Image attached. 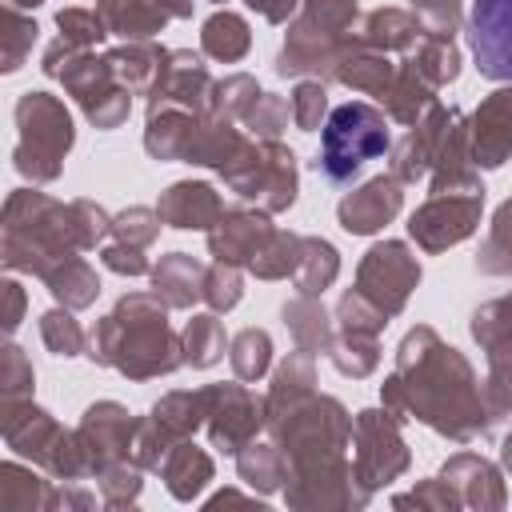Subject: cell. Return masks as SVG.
Segmentation results:
<instances>
[{
  "instance_id": "1",
  "label": "cell",
  "mask_w": 512,
  "mask_h": 512,
  "mask_svg": "<svg viewBox=\"0 0 512 512\" xmlns=\"http://www.w3.org/2000/svg\"><path fill=\"white\" fill-rule=\"evenodd\" d=\"M384 408L396 412L400 420H424L440 436L452 440H472L484 436L488 424L496 420L472 364L448 348L432 328H412L400 340L396 372L380 388Z\"/></svg>"
},
{
  "instance_id": "2",
  "label": "cell",
  "mask_w": 512,
  "mask_h": 512,
  "mask_svg": "<svg viewBox=\"0 0 512 512\" xmlns=\"http://www.w3.org/2000/svg\"><path fill=\"white\" fill-rule=\"evenodd\" d=\"M164 300L152 292L124 296L92 332L88 356L96 364H108L132 380L164 376L184 364V344L164 320Z\"/></svg>"
},
{
  "instance_id": "3",
  "label": "cell",
  "mask_w": 512,
  "mask_h": 512,
  "mask_svg": "<svg viewBox=\"0 0 512 512\" xmlns=\"http://www.w3.org/2000/svg\"><path fill=\"white\" fill-rule=\"evenodd\" d=\"M84 240L72 204H56L44 192H12L4 208V264L12 272L48 276L60 260L80 256Z\"/></svg>"
},
{
  "instance_id": "4",
  "label": "cell",
  "mask_w": 512,
  "mask_h": 512,
  "mask_svg": "<svg viewBox=\"0 0 512 512\" xmlns=\"http://www.w3.org/2000/svg\"><path fill=\"white\" fill-rule=\"evenodd\" d=\"M356 24V0H304L300 16L288 24V40L276 56L280 76H308L336 68L340 48L352 40Z\"/></svg>"
},
{
  "instance_id": "5",
  "label": "cell",
  "mask_w": 512,
  "mask_h": 512,
  "mask_svg": "<svg viewBox=\"0 0 512 512\" xmlns=\"http://www.w3.org/2000/svg\"><path fill=\"white\" fill-rule=\"evenodd\" d=\"M388 148H392L388 116L380 108L364 104V100H348V104L332 108L328 120H324L316 168L324 172V180L348 184L368 160L384 156Z\"/></svg>"
},
{
  "instance_id": "6",
  "label": "cell",
  "mask_w": 512,
  "mask_h": 512,
  "mask_svg": "<svg viewBox=\"0 0 512 512\" xmlns=\"http://www.w3.org/2000/svg\"><path fill=\"white\" fill-rule=\"evenodd\" d=\"M16 128L20 144L12 152L16 172L32 184H48L60 176V164L72 148V116L48 92H24L16 100Z\"/></svg>"
},
{
  "instance_id": "7",
  "label": "cell",
  "mask_w": 512,
  "mask_h": 512,
  "mask_svg": "<svg viewBox=\"0 0 512 512\" xmlns=\"http://www.w3.org/2000/svg\"><path fill=\"white\" fill-rule=\"evenodd\" d=\"M44 72L48 76H60L64 88L76 96V104L84 108V116L96 124V128H120L128 120V108H132V92L116 80L108 56H88V52H76L68 44H52L44 52Z\"/></svg>"
},
{
  "instance_id": "8",
  "label": "cell",
  "mask_w": 512,
  "mask_h": 512,
  "mask_svg": "<svg viewBox=\"0 0 512 512\" xmlns=\"http://www.w3.org/2000/svg\"><path fill=\"white\" fill-rule=\"evenodd\" d=\"M220 176L236 196L256 200L264 212H284L296 200V156L280 140H244Z\"/></svg>"
},
{
  "instance_id": "9",
  "label": "cell",
  "mask_w": 512,
  "mask_h": 512,
  "mask_svg": "<svg viewBox=\"0 0 512 512\" xmlns=\"http://www.w3.org/2000/svg\"><path fill=\"white\" fill-rule=\"evenodd\" d=\"M4 440L8 448H16L20 456H32L40 468H48L60 480H76L88 472L76 432H64L44 408H32L24 400L4 404Z\"/></svg>"
},
{
  "instance_id": "10",
  "label": "cell",
  "mask_w": 512,
  "mask_h": 512,
  "mask_svg": "<svg viewBox=\"0 0 512 512\" xmlns=\"http://www.w3.org/2000/svg\"><path fill=\"white\" fill-rule=\"evenodd\" d=\"M352 476L372 492L408 468V448L400 440V416L388 408H368L352 420Z\"/></svg>"
},
{
  "instance_id": "11",
  "label": "cell",
  "mask_w": 512,
  "mask_h": 512,
  "mask_svg": "<svg viewBox=\"0 0 512 512\" xmlns=\"http://www.w3.org/2000/svg\"><path fill=\"white\" fill-rule=\"evenodd\" d=\"M416 284H420V260L400 240L372 244L356 268V292L368 304H376L384 316H396L408 304Z\"/></svg>"
},
{
  "instance_id": "12",
  "label": "cell",
  "mask_w": 512,
  "mask_h": 512,
  "mask_svg": "<svg viewBox=\"0 0 512 512\" xmlns=\"http://www.w3.org/2000/svg\"><path fill=\"white\" fill-rule=\"evenodd\" d=\"M480 208H484V188H472V192H432V200L412 212L408 232H412V240L424 252H444V248H452V244H460L464 236L476 232Z\"/></svg>"
},
{
  "instance_id": "13",
  "label": "cell",
  "mask_w": 512,
  "mask_h": 512,
  "mask_svg": "<svg viewBox=\"0 0 512 512\" xmlns=\"http://www.w3.org/2000/svg\"><path fill=\"white\" fill-rule=\"evenodd\" d=\"M212 84H216V80L208 76V68L200 64V56H192V52H184V48L164 52V64H160V72H156V80H152V88H148V116L172 112V108L204 116V112H208Z\"/></svg>"
},
{
  "instance_id": "14",
  "label": "cell",
  "mask_w": 512,
  "mask_h": 512,
  "mask_svg": "<svg viewBox=\"0 0 512 512\" xmlns=\"http://www.w3.org/2000/svg\"><path fill=\"white\" fill-rule=\"evenodd\" d=\"M76 444L84 456L88 472H108L112 464H124L132 456L136 444V420H128V412L112 400L92 404L76 428Z\"/></svg>"
},
{
  "instance_id": "15",
  "label": "cell",
  "mask_w": 512,
  "mask_h": 512,
  "mask_svg": "<svg viewBox=\"0 0 512 512\" xmlns=\"http://www.w3.org/2000/svg\"><path fill=\"white\" fill-rule=\"evenodd\" d=\"M468 48L480 76L512 80V0H472Z\"/></svg>"
},
{
  "instance_id": "16",
  "label": "cell",
  "mask_w": 512,
  "mask_h": 512,
  "mask_svg": "<svg viewBox=\"0 0 512 512\" xmlns=\"http://www.w3.org/2000/svg\"><path fill=\"white\" fill-rule=\"evenodd\" d=\"M208 436L220 452H240L256 428L264 424V404H256V396L244 384H212L208 388Z\"/></svg>"
},
{
  "instance_id": "17",
  "label": "cell",
  "mask_w": 512,
  "mask_h": 512,
  "mask_svg": "<svg viewBox=\"0 0 512 512\" xmlns=\"http://www.w3.org/2000/svg\"><path fill=\"white\" fill-rule=\"evenodd\" d=\"M400 204H404V184L392 172H384V176H372L368 184H360L356 192H348L340 200L336 216H340V228L344 232L372 236V232H380L400 212Z\"/></svg>"
},
{
  "instance_id": "18",
  "label": "cell",
  "mask_w": 512,
  "mask_h": 512,
  "mask_svg": "<svg viewBox=\"0 0 512 512\" xmlns=\"http://www.w3.org/2000/svg\"><path fill=\"white\" fill-rule=\"evenodd\" d=\"M452 112L456 108H444V104H436L424 120H416L408 132H404V140L392 148V176L400 180V184H416V180H424L428 172H432V164H436V156H440V144H444V132H448V124H452Z\"/></svg>"
},
{
  "instance_id": "19",
  "label": "cell",
  "mask_w": 512,
  "mask_h": 512,
  "mask_svg": "<svg viewBox=\"0 0 512 512\" xmlns=\"http://www.w3.org/2000/svg\"><path fill=\"white\" fill-rule=\"evenodd\" d=\"M468 144H472V164L480 168H500L512 156V88L492 92L472 124H468Z\"/></svg>"
},
{
  "instance_id": "20",
  "label": "cell",
  "mask_w": 512,
  "mask_h": 512,
  "mask_svg": "<svg viewBox=\"0 0 512 512\" xmlns=\"http://www.w3.org/2000/svg\"><path fill=\"white\" fill-rule=\"evenodd\" d=\"M276 228L268 224L264 212H252V208H224V216L208 228V248L216 260H228V264H252L256 252L268 244Z\"/></svg>"
},
{
  "instance_id": "21",
  "label": "cell",
  "mask_w": 512,
  "mask_h": 512,
  "mask_svg": "<svg viewBox=\"0 0 512 512\" xmlns=\"http://www.w3.org/2000/svg\"><path fill=\"white\" fill-rule=\"evenodd\" d=\"M332 76H336L340 84L364 92V96H384V92L392 88V80H396V64L388 60V52H380V48H372L368 40L352 36V40L340 48V56H336Z\"/></svg>"
},
{
  "instance_id": "22",
  "label": "cell",
  "mask_w": 512,
  "mask_h": 512,
  "mask_svg": "<svg viewBox=\"0 0 512 512\" xmlns=\"http://www.w3.org/2000/svg\"><path fill=\"white\" fill-rule=\"evenodd\" d=\"M160 220L168 228H212L220 216H224V200L216 196L212 184H200V180H180L172 184L160 204H156Z\"/></svg>"
},
{
  "instance_id": "23",
  "label": "cell",
  "mask_w": 512,
  "mask_h": 512,
  "mask_svg": "<svg viewBox=\"0 0 512 512\" xmlns=\"http://www.w3.org/2000/svg\"><path fill=\"white\" fill-rule=\"evenodd\" d=\"M440 476L456 488L460 504H472V508H500V504H504L500 472H496L484 456H476V452H460V456H452V460L444 464Z\"/></svg>"
},
{
  "instance_id": "24",
  "label": "cell",
  "mask_w": 512,
  "mask_h": 512,
  "mask_svg": "<svg viewBox=\"0 0 512 512\" xmlns=\"http://www.w3.org/2000/svg\"><path fill=\"white\" fill-rule=\"evenodd\" d=\"M204 272L208 268L200 260H192L188 252H168L152 268V292L168 308H192L196 300H204Z\"/></svg>"
},
{
  "instance_id": "25",
  "label": "cell",
  "mask_w": 512,
  "mask_h": 512,
  "mask_svg": "<svg viewBox=\"0 0 512 512\" xmlns=\"http://www.w3.org/2000/svg\"><path fill=\"white\" fill-rule=\"evenodd\" d=\"M312 356H316V352L296 348V352H288V360L276 368L272 388H268V396H264V424H268L272 416H280L284 408H292L296 400L312 396V384H316V360H312Z\"/></svg>"
},
{
  "instance_id": "26",
  "label": "cell",
  "mask_w": 512,
  "mask_h": 512,
  "mask_svg": "<svg viewBox=\"0 0 512 512\" xmlns=\"http://www.w3.org/2000/svg\"><path fill=\"white\" fill-rule=\"evenodd\" d=\"M96 12L120 40H152L168 24L156 0H96Z\"/></svg>"
},
{
  "instance_id": "27",
  "label": "cell",
  "mask_w": 512,
  "mask_h": 512,
  "mask_svg": "<svg viewBox=\"0 0 512 512\" xmlns=\"http://www.w3.org/2000/svg\"><path fill=\"white\" fill-rule=\"evenodd\" d=\"M424 24L416 12H400V8H376L364 16L360 40H368L380 52H412L424 40Z\"/></svg>"
},
{
  "instance_id": "28",
  "label": "cell",
  "mask_w": 512,
  "mask_h": 512,
  "mask_svg": "<svg viewBox=\"0 0 512 512\" xmlns=\"http://www.w3.org/2000/svg\"><path fill=\"white\" fill-rule=\"evenodd\" d=\"M160 476H164V484H168V492H172L176 500H192V496L212 480V460H208V452L196 448L192 440H180V444H172V448L164 452Z\"/></svg>"
},
{
  "instance_id": "29",
  "label": "cell",
  "mask_w": 512,
  "mask_h": 512,
  "mask_svg": "<svg viewBox=\"0 0 512 512\" xmlns=\"http://www.w3.org/2000/svg\"><path fill=\"white\" fill-rule=\"evenodd\" d=\"M384 100V108H388V116L396 120V124H416V120H424L432 108H436V88L404 60L400 68H396V80H392V88L380 96Z\"/></svg>"
},
{
  "instance_id": "30",
  "label": "cell",
  "mask_w": 512,
  "mask_h": 512,
  "mask_svg": "<svg viewBox=\"0 0 512 512\" xmlns=\"http://www.w3.org/2000/svg\"><path fill=\"white\" fill-rule=\"evenodd\" d=\"M200 48H204L212 60H220V64L244 60L248 48H252L248 20L236 16V12H228V8H224V12H212V16L204 20V28H200Z\"/></svg>"
},
{
  "instance_id": "31",
  "label": "cell",
  "mask_w": 512,
  "mask_h": 512,
  "mask_svg": "<svg viewBox=\"0 0 512 512\" xmlns=\"http://www.w3.org/2000/svg\"><path fill=\"white\" fill-rule=\"evenodd\" d=\"M108 64L116 72V80L128 88V92H148L160 64H164V48L148 44V40H128L124 48H112L108 52Z\"/></svg>"
},
{
  "instance_id": "32",
  "label": "cell",
  "mask_w": 512,
  "mask_h": 512,
  "mask_svg": "<svg viewBox=\"0 0 512 512\" xmlns=\"http://www.w3.org/2000/svg\"><path fill=\"white\" fill-rule=\"evenodd\" d=\"M284 324L292 328L296 348H304V352H328L332 340H336L332 336V320H328V312L320 308L316 296H300L296 292V300L284 304Z\"/></svg>"
},
{
  "instance_id": "33",
  "label": "cell",
  "mask_w": 512,
  "mask_h": 512,
  "mask_svg": "<svg viewBox=\"0 0 512 512\" xmlns=\"http://www.w3.org/2000/svg\"><path fill=\"white\" fill-rule=\"evenodd\" d=\"M336 272H340L336 248L328 240H320V236H304L300 240V260H296V272H292L296 292L300 296H320L336 280Z\"/></svg>"
},
{
  "instance_id": "34",
  "label": "cell",
  "mask_w": 512,
  "mask_h": 512,
  "mask_svg": "<svg viewBox=\"0 0 512 512\" xmlns=\"http://www.w3.org/2000/svg\"><path fill=\"white\" fill-rule=\"evenodd\" d=\"M44 284H48V292H52L64 308H88V304L96 300V292H100V280H96V272H92V264H88L84 256L60 260V264L44 276Z\"/></svg>"
},
{
  "instance_id": "35",
  "label": "cell",
  "mask_w": 512,
  "mask_h": 512,
  "mask_svg": "<svg viewBox=\"0 0 512 512\" xmlns=\"http://www.w3.org/2000/svg\"><path fill=\"white\" fill-rule=\"evenodd\" d=\"M468 328H472V336H476V344L484 348L488 360L512 352V292L480 304L472 312V324Z\"/></svg>"
},
{
  "instance_id": "36",
  "label": "cell",
  "mask_w": 512,
  "mask_h": 512,
  "mask_svg": "<svg viewBox=\"0 0 512 512\" xmlns=\"http://www.w3.org/2000/svg\"><path fill=\"white\" fill-rule=\"evenodd\" d=\"M236 468H240V476L252 484V488H260V492H272V488H280L284 480H288V456L280 452V444H244L240 452H236Z\"/></svg>"
},
{
  "instance_id": "37",
  "label": "cell",
  "mask_w": 512,
  "mask_h": 512,
  "mask_svg": "<svg viewBox=\"0 0 512 512\" xmlns=\"http://www.w3.org/2000/svg\"><path fill=\"white\" fill-rule=\"evenodd\" d=\"M260 100V88L252 76L236 72V76H224L212 84V96H208V120H220V124H232V120H244L248 108Z\"/></svg>"
},
{
  "instance_id": "38",
  "label": "cell",
  "mask_w": 512,
  "mask_h": 512,
  "mask_svg": "<svg viewBox=\"0 0 512 512\" xmlns=\"http://www.w3.org/2000/svg\"><path fill=\"white\" fill-rule=\"evenodd\" d=\"M408 64H412L432 88H440V84L456 80V72H460V52H456L452 36H424V40L408 52Z\"/></svg>"
},
{
  "instance_id": "39",
  "label": "cell",
  "mask_w": 512,
  "mask_h": 512,
  "mask_svg": "<svg viewBox=\"0 0 512 512\" xmlns=\"http://www.w3.org/2000/svg\"><path fill=\"white\" fill-rule=\"evenodd\" d=\"M0 508H8V512H28V508H52L56 504V496H52V488L40 480V476H32V472H24V468H16V464H4L0 468Z\"/></svg>"
},
{
  "instance_id": "40",
  "label": "cell",
  "mask_w": 512,
  "mask_h": 512,
  "mask_svg": "<svg viewBox=\"0 0 512 512\" xmlns=\"http://www.w3.org/2000/svg\"><path fill=\"white\" fill-rule=\"evenodd\" d=\"M180 344H184V364L212 368L224 356V328H220V320L212 312L208 316H192L188 328L180 332Z\"/></svg>"
},
{
  "instance_id": "41",
  "label": "cell",
  "mask_w": 512,
  "mask_h": 512,
  "mask_svg": "<svg viewBox=\"0 0 512 512\" xmlns=\"http://www.w3.org/2000/svg\"><path fill=\"white\" fill-rule=\"evenodd\" d=\"M228 360H232V372L240 380H260L272 364V340L264 328H244L232 336L228 344Z\"/></svg>"
},
{
  "instance_id": "42",
  "label": "cell",
  "mask_w": 512,
  "mask_h": 512,
  "mask_svg": "<svg viewBox=\"0 0 512 512\" xmlns=\"http://www.w3.org/2000/svg\"><path fill=\"white\" fill-rule=\"evenodd\" d=\"M300 240L304 236L276 228L268 236V244L256 252V260L248 264V272H256L260 280H284V276H292L296 272V260H300Z\"/></svg>"
},
{
  "instance_id": "43",
  "label": "cell",
  "mask_w": 512,
  "mask_h": 512,
  "mask_svg": "<svg viewBox=\"0 0 512 512\" xmlns=\"http://www.w3.org/2000/svg\"><path fill=\"white\" fill-rule=\"evenodd\" d=\"M328 360L344 376H368L380 364V344L376 336H364V332H340L328 348Z\"/></svg>"
},
{
  "instance_id": "44",
  "label": "cell",
  "mask_w": 512,
  "mask_h": 512,
  "mask_svg": "<svg viewBox=\"0 0 512 512\" xmlns=\"http://www.w3.org/2000/svg\"><path fill=\"white\" fill-rule=\"evenodd\" d=\"M476 268L488 276H504L512 272V200H504L492 216V232L476 256Z\"/></svg>"
},
{
  "instance_id": "45",
  "label": "cell",
  "mask_w": 512,
  "mask_h": 512,
  "mask_svg": "<svg viewBox=\"0 0 512 512\" xmlns=\"http://www.w3.org/2000/svg\"><path fill=\"white\" fill-rule=\"evenodd\" d=\"M56 28H60V44H68L76 52H88L92 44H100L104 36H112L108 24L100 20V12H92V8H64L56 16Z\"/></svg>"
},
{
  "instance_id": "46",
  "label": "cell",
  "mask_w": 512,
  "mask_h": 512,
  "mask_svg": "<svg viewBox=\"0 0 512 512\" xmlns=\"http://www.w3.org/2000/svg\"><path fill=\"white\" fill-rule=\"evenodd\" d=\"M288 120H292V104L280 100V96H272V92H260V100L244 116V128H252L256 140H280V132L288 128Z\"/></svg>"
},
{
  "instance_id": "47",
  "label": "cell",
  "mask_w": 512,
  "mask_h": 512,
  "mask_svg": "<svg viewBox=\"0 0 512 512\" xmlns=\"http://www.w3.org/2000/svg\"><path fill=\"white\" fill-rule=\"evenodd\" d=\"M244 296V280H240V268L228 264V260H216L208 272H204V300L212 312H228L236 308Z\"/></svg>"
},
{
  "instance_id": "48",
  "label": "cell",
  "mask_w": 512,
  "mask_h": 512,
  "mask_svg": "<svg viewBox=\"0 0 512 512\" xmlns=\"http://www.w3.org/2000/svg\"><path fill=\"white\" fill-rule=\"evenodd\" d=\"M40 336H44V344L56 352V356H80L84 352V328L72 320V312L64 308H52V312H44L40 316Z\"/></svg>"
},
{
  "instance_id": "49",
  "label": "cell",
  "mask_w": 512,
  "mask_h": 512,
  "mask_svg": "<svg viewBox=\"0 0 512 512\" xmlns=\"http://www.w3.org/2000/svg\"><path fill=\"white\" fill-rule=\"evenodd\" d=\"M336 320H340L344 332H364V336H376V332L388 324V316H384L376 304H368L356 288L340 296V304H336Z\"/></svg>"
},
{
  "instance_id": "50",
  "label": "cell",
  "mask_w": 512,
  "mask_h": 512,
  "mask_svg": "<svg viewBox=\"0 0 512 512\" xmlns=\"http://www.w3.org/2000/svg\"><path fill=\"white\" fill-rule=\"evenodd\" d=\"M288 104H292V124L300 132H316L320 120H324V112H328V92H324L320 80H300Z\"/></svg>"
},
{
  "instance_id": "51",
  "label": "cell",
  "mask_w": 512,
  "mask_h": 512,
  "mask_svg": "<svg viewBox=\"0 0 512 512\" xmlns=\"http://www.w3.org/2000/svg\"><path fill=\"white\" fill-rule=\"evenodd\" d=\"M160 212H152V208H128V212H120L116 220H112V236L120 240V244H132V248H148L156 236H160Z\"/></svg>"
},
{
  "instance_id": "52",
  "label": "cell",
  "mask_w": 512,
  "mask_h": 512,
  "mask_svg": "<svg viewBox=\"0 0 512 512\" xmlns=\"http://www.w3.org/2000/svg\"><path fill=\"white\" fill-rule=\"evenodd\" d=\"M32 40H36V24L28 16H20L12 4H8V32H4V72H16L20 60L32 52Z\"/></svg>"
},
{
  "instance_id": "53",
  "label": "cell",
  "mask_w": 512,
  "mask_h": 512,
  "mask_svg": "<svg viewBox=\"0 0 512 512\" xmlns=\"http://www.w3.org/2000/svg\"><path fill=\"white\" fill-rule=\"evenodd\" d=\"M484 400L492 408V416L512 408V352L492 356L488 360V384H484Z\"/></svg>"
},
{
  "instance_id": "54",
  "label": "cell",
  "mask_w": 512,
  "mask_h": 512,
  "mask_svg": "<svg viewBox=\"0 0 512 512\" xmlns=\"http://www.w3.org/2000/svg\"><path fill=\"white\" fill-rule=\"evenodd\" d=\"M32 364H28V356L16 348V344H8L4 348V364H0V384H4V404L8 400H20L24 392H32Z\"/></svg>"
},
{
  "instance_id": "55",
  "label": "cell",
  "mask_w": 512,
  "mask_h": 512,
  "mask_svg": "<svg viewBox=\"0 0 512 512\" xmlns=\"http://www.w3.org/2000/svg\"><path fill=\"white\" fill-rule=\"evenodd\" d=\"M100 260H104V268H112V272H120V276H144V272H148V260L140 256V248L120 244V240H112V244L100 252Z\"/></svg>"
},
{
  "instance_id": "56",
  "label": "cell",
  "mask_w": 512,
  "mask_h": 512,
  "mask_svg": "<svg viewBox=\"0 0 512 512\" xmlns=\"http://www.w3.org/2000/svg\"><path fill=\"white\" fill-rule=\"evenodd\" d=\"M244 4H248L252 12H260L268 24H284V20L296 12L300 0H244Z\"/></svg>"
},
{
  "instance_id": "57",
  "label": "cell",
  "mask_w": 512,
  "mask_h": 512,
  "mask_svg": "<svg viewBox=\"0 0 512 512\" xmlns=\"http://www.w3.org/2000/svg\"><path fill=\"white\" fill-rule=\"evenodd\" d=\"M4 296H8V316H4V328L12 332V328L20 324V312H24V288H20L16 280H8V284H4Z\"/></svg>"
},
{
  "instance_id": "58",
  "label": "cell",
  "mask_w": 512,
  "mask_h": 512,
  "mask_svg": "<svg viewBox=\"0 0 512 512\" xmlns=\"http://www.w3.org/2000/svg\"><path fill=\"white\" fill-rule=\"evenodd\" d=\"M156 4H160V12H164L168 20H172V16H176V20L192 16V0H156Z\"/></svg>"
},
{
  "instance_id": "59",
  "label": "cell",
  "mask_w": 512,
  "mask_h": 512,
  "mask_svg": "<svg viewBox=\"0 0 512 512\" xmlns=\"http://www.w3.org/2000/svg\"><path fill=\"white\" fill-rule=\"evenodd\" d=\"M500 456H504V468H508V472H512V436H508V440H504V448H500Z\"/></svg>"
},
{
  "instance_id": "60",
  "label": "cell",
  "mask_w": 512,
  "mask_h": 512,
  "mask_svg": "<svg viewBox=\"0 0 512 512\" xmlns=\"http://www.w3.org/2000/svg\"><path fill=\"white\" fill-rule=\"evenodd\" d=\"M8 4H12V8H20V4H24V8H36V4H44V0H8Z\"/></svg>"
},
{
  "instance_id": "61",
  "label": "cell",
  "mask_w": 512,
  "mask_h": 512,
  "mask_svg": "<svg viewBox=\"0 0 512 512\" xmlns=\"http://www.w3.org/2000/svg\"><path fill=\"white\" fill-rule=\"evenodd\" d=\"M212 4H224V0H212Z\"/></svg>"
}]
</instances>
